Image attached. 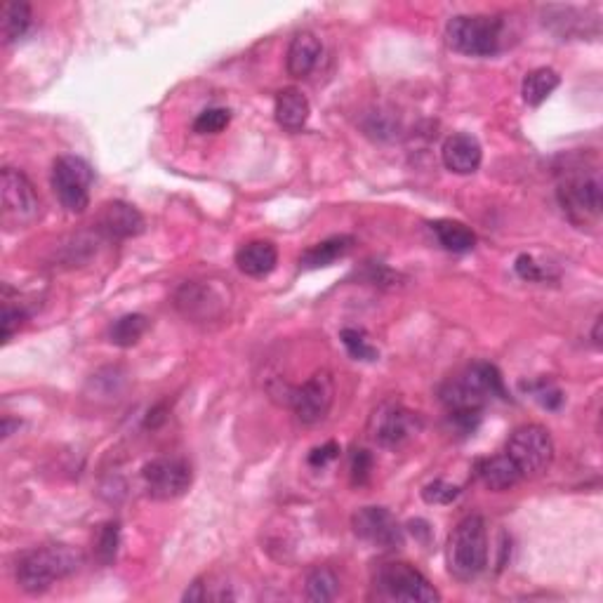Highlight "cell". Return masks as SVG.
I'll list each match as a JSON object with an SVG mask.
<instances>
[{"label": "cell", "mask_w": 603, "mask_h": 603, "mask_svg": "<svg viewBox=\"0 0 603 603\" xmlns=\"http://www.w3.org/2000/svg\"><path fill=\"white\" fill-rule=\"evenodd\" d=\"M375 585L387 599L408 603H436L441 594L424 575L406 561L382 563L375 575Z\"/></svg>", "instance_id": "obj_5"}, {"label": "cell", "mask_w": 603, "mask_h": 603, "mask_svg": "<svg viewBox=\"0 0 603 603\" xmlns=\"http://www.w3.org/2000/svg\"><path fill=\"white\" fill-rule=\"evenodd\" d=\"M516 271H519V276L526 278V281H545L547 278V271L530 255H521L519 260H516Z\"/></svg>", "instance_id": "obj_32"}, {"label": "cell", "mask_w": 603, "mask_h": 603, "mask_svg": "<svg viewBox=\"0 0 603 603\" xmlns=\"http://www.w3.org/2000/svg\"><path fill=\"white\" fill-rule=\"evenodd\" d=\"M22 323H24V311L12 309L10 304H5V309H3V340L8 342L10 337L15 335L19 328H22Z\"/></svg>", "instance_id": "obj_33"}, {"label": "cell", "mask_w": 603, "mask_h": 603, "mask_svg": "<svg viewBox=\"0 0 603 603\" xmlns=\"http://www.w3.org/2000/svg\"><path fill=\"white\" fill-rule=\"evenodd\" d=\"M368 432L382 448H401L410 436L420 432V417L401 403H382L370 417Z\"/></svg>", "instance_id": "obj_12"}, {"label": "cell", "mask_w": 603, "mask_h": 603, "mask_svg": "<svg viewBox=\"0 0 603 603\" xmlns=\"http://www.w3.org/2000/svg\"><path fill=\"white\" fill-rule=\"evenodd\" d=\"M340 337H342L344 347H347L351 359H356V361H377V359H380V351H377L373 344L366 340V333H363V330L344 328L340 333Z\"/></svg>", "instance_id": "obj_26"}, {"label": "cell", "mask_w": 603, "mask_h": 603, "mask_svg": "<svg viewBox=\"0 0 603 603\" xmlns=\"http://www.w3.org/2000/svg\"><path fill=\"white\" fill-rule=\"evenodd\" d=\"M118 545H121V528H118L116 521L104 523L102 528L97 530V540H95V554L97 559L104 563H111L116 559Z\"/></svg>", "instance_id": "obj_27"}, {"label": "cell", "mask_w": 603, "mask_h": 603, "mask_svg": "<svg viewBox=\"0 0 603 603\" xmlns=\"http://www.w3.org/2000/svg\"><path fill=\"white\" fill-rule=\"evenodd\" d=\"M443 165L455 175H472L481 168L483 151L479 139L467 135V132H457V135L448 137L446 144L441 149Z\"/></svg>", "instance_id": "obj_14"}, {"label": "cell", "mask_w": 603, "mask_h": 603, "mask_svg": "<svg viewBox=\"0 0 603 603\" xmlns=\"http://www.w3.org/2000/svg\"><path fill=\"white\" fill-rule=\"evenodd\" d=\"M276 121L281 128H286L290 132H297L302 130L304 125H307L309 121V114H311V106H309V99L302 95L300 90L297 88H286L281 90L276 95Z\"/></svg>", "instance_id": "obj_18"}, {"label": "cell", "mask_w": 603, "mask_h": 603, "mask_svg": "<svg viewBox=\"0 0 603 603\" xmlns=\"http://www.w3.org/2000/svg\"><path fill=\"white\" fill-rule=\"evenodd\" d=\"M505 24L490 15H457L446 26L448 45L467 57H493L502 48Z\"/></svg>", "instance_id": "obj_4"}, {"label": "cell", "mask_w": 603, "mask_h": 603, "mask_svg": "<svg viewBox=\"0 0 603 603\" xmlns=\"http://www.w3.org/2000/svg\"><path fill=\"white\" fill-rule=\"evenodd\" d=\"M490 399H507L500 370L476 361L441 387V401L450 415H481Z\"/></svg>", "instance_id": "obj_1"}, {"label": "cell", "mask_w": 603, "mask_h": 603, "mask_svg": "<svg viewBox=\"0 0 603 603\" xmlns=\"http://www.w3.org/2000/svg\"><path fill=\"white\" fill-rule=\"evenodd\" d=\"M351 245H354V238L351 236H333L328 238V241L311 245L309 250H304L300 255V267L304 269L330 267L335 260H340V257L349 253Z\"/></svg>", "instance_id": "obj_20"}, {"label": "cell", "mask_w": 603, "mask_h": 603, "mask_svg": "<svg viewBox=\"0 0 603 603\" xmlns=\"http://www.w3.org/2000/svg\"><path fill=\"white\" fill-rule=\"evenodd\" d=\"M528 389L535 394V399H538L542 406L549 408V410H556L563 403V396H561L559 389L554 387V384L538 382V384H530Z\"/></svg>", "instance_id": "obj_31"}, {"label": "cell", "mask_w": 603, "mask_h": 603, "mask_svg": "<svg viewBox=\"0 0 603 603\" xmlns=\"http://www.w3.org/2000/svg\"><path fill=\"white\" fill-rule=\"evenodd\" d=\"M278 250L271 241H250L238 248L236 253V267L243 271L245 276L262 278L271 274L276 269Z\"/></svg>", "instance_id": "obj_17"}, {"label": "cell", "mask_w": 603, "mask_h": 603, "mask_svg": "<svg viewBox=\"0 0 603 603\" xmlns=\"http://www.w3.org/2000/svg\"><path fill=\"white\" fill-rule=\"evenodd\" d=\"M507 457L519 467L521 476H538L547 472V467L554 460L552 434L540 424H523L509 436Z\"/></svg>", "instance_id": "obj_6"}, {"label": "cell", "mask_w": 603, "mask_h": 603, "mask_svg": "<svg viewBox=\"0 0 603 603\" xmlns=\"http://www.w3.org/2000/svg\"><path fill=\"white\" fill-rule=\"evenodd\" d=\"M99 229L109 238H132L144 231L142 212L123 201L106 203L99 215Z\"/></svg>", "instance_id": "obj_15"}, {"label": "cell", "mask_w": 603, "mask_h": 603, "mask_svg": "<svg viewBox=\"0 0 603 603\" xmlns=\"http://www.w3.org/2000/svg\"><path fill=\"white\" fill-rule=\"evenodd\" d=\"M340 592V580L326 566H318L307 575V596L311 601H333Z\"/></svg>", "instance_id": "obj_25"}, {"label": "cell", "mask_w": 603, "mask_h": 603, "mask_svg": "<svg viewBox=\"0 0 603 603\" xmlns=\"http://www.w3.org/2000/svg\"><path fill=\"white\" fill-rule=\"evenodd\" d=\"M0 201L3 220L12 227H29L41 215V198L24 172L5 168L0 175Z\"/></svg>", "instance_id": "obj_8"}, {"label": "cell", "mask_w": 603, "mask_h": 603, "mask_svg": "<svg viewBox=\"0 0 603 603\" xmlns=\"http://www.w3.org/2000/svg\"><path fill=\"white\" fill-rule=\"evenodd\" d=\"M142 479L154 500H175L187 493L194 481V472H191L189 462L180 457H156L144 465Z\"/></svg>", "instance_id": "obj_9"}, {"label": "cell", "mask_w": 603, "mask_h": 603, "mask_svg": "<svg viewBox=\"0 0 603 603\" xmlns=\"http://www.w3.org/2000/svg\"><path fill=\"white\" fill-rule=\"evenodd\" d=\"M351 528L368 545L380 549H399L403 545V528L396 516L384 507H363L351 516Z\"/></svg>", "instance_id": "obj_13"}, {"label": "cell", "mask_w": 603, "mask_h": 603, "mask_svg": "<svg viewBox=\"0 0 603 603\" xmlns=\"http://www.w3.org/2000/svg\"><path fill=\"white\" fill-rule=\"evenodd\" d=\"M83 554L69 545H48L26 552L17 561V582L24 592L43 594L55 582L81 571Z\"/></svg>", "instance_id": "obj_2"}, {"label": "cell", "mask_w": 603, "mask_h": 603, "mask_svg": "<svg viewBox=\"0 0 603 603\" xmlns=\"http://www.w3.org/2000/svg\"><path fill=\"white\" fill-rule=\"evenodd\" d=\"M340 455V446H337V443H326V446H321V448H314L309 453V465L311 467H326L330 460H335V457Z\"/></svg>", "instance_id": "obj_34"}, {"label": "cell", "mask_w": 603, "mask_h": 603, "mask_svg": "<svg viewBox=\"0 0 603 603\" xmlns=\"http://www.w3.org/2000/svg\"><path fill=\"white\" fill-rule=\"evenodd\" d=\"M149 330V318L142 314H128L114 321V326L109 328V342L116 347H132L142 340V335Z\"/></svg>", "instance_id": "obj_24"}, {"label": "cell", "mask_w": 603, "mask_h": 603, "mask_svg": "<svg viewBox=\"0 0 603 603\" xmlns=\"http://www.w3.org/2000/svg\"><path fill=\"white\" fill-rule=\"evenodd\" d=\"M229 123H231L229 109H205L194 121V132H198V135H217V132H222Z\"/></svg>", "instance_id": "obj_28"}, {"label": "cell", "mask_w": 603, "mask_h": 603, "mask_svg": "<svg viewBox=\"0 0 603 603\" xmlns=\"http://www.w3.org/2000/svg\"><path fill=\"white\" fill-rule=\"evenodd\" d=\"M95 175L88 161L78 156H59L52 165V189L66 210L81 215L90 205V187Z\"/></svg>", "instance_id": "obj_7"}, {"label": "cell", "mask_w": 603, "mask_h": 603, "mask_svg": "<svg viewBox=\"0 0 603 603\" xmlns=\"http://www.w3.org/2000/svg\"><path fill=\"white\" fill-rule=\"evenodd\" d=\"M559 198L563 210L571 215L573 222L599 220L601 215V180L599 175L585 172H568L559 184Z\"/></svg>", "instance_id": "obj_10"}, {"label": "cell", "mask_w": 603, "mask_h": 603, "mask_svg": "<svg viewBox=\"0 0 603 603\" xmlns=\"http://www.w3.org/2000/svg\"><path fill=\"white\" fill-rule=\"evenodd\" d=\"M335 399V382L328 370H318L309 377L302 387L290 389L288 401L293 406L297 420L302 424H316L326 420V415L333 408Z\"/></svg>", "instance_id": "obj_11"}, {"label": "cell", "mask_w": 603, "mask_h": 603, "mask_svg": "<svg viewBox=\"0 0 603 603\" xmlns=\"http://www.w3.org/2000/svg\"><path fill=\"white\" fill-rule=\"evenodd\" d=\"M432 231L450 253H469L476 245L474 231L457 220H436L432 222Z\"/></svg>", "instance_id": "obj_23"}, {"label": "cell", "mask_w": 603, "mask_h": 603, "mask_svg": "<svg viewBox=\"0 0 603 603\" xmlns=\"http://www.w3.org/2000/svg\"><path fill=\"white\" fill-rule=\"evenodd\" d=\"M457 495H460V488L441 479L429 483V486H424L422 490V498L424 502H429V505H450V502L457 500Z\"/></svg>", "instance_id": "obj_29"}, {"label": "cell", "mask_w": 603, "mask_h": 603, "mask_svg": "<svg viewBox=\"0 0 603 603\" xmlns=\"http://www.w3.org/2000/svg\"><path fill=\"white\" fill-rule=\"evenodd\" d=\"M31 29V8L29 3L22 0H10L3 5V15H0V36L5 45L17 43Z\"/></svg>", "instance_id": "obj_21"}, {"label": "cell", "mask_w": 603, "mask_h": 603, "mask_svg": "<svg viewBox=\"0 0 603 603\" xmlns=\"http://www.w3.org/2000/svg\"><path fill=\"white\" fill-rule=\"evenodd\" d=\"M321 41L311 31H302L290 41L286 66L288 74L293 78H307L316 69L318 59H321Z\"/></svg>", "instance_id": "obj_16"}, {"label": "cell", "mask_w": 603, "mask_h": 603, "mask_svg": "<svg viewBox=\"0 0 603 603\" xmlns=\"http://www.w3.org/2000/svg\"><path fill=\"white\" fill-rule=\"evenodd\" d=\"M448 571L455 580L469 582L486 571L488 566V528L483 516H465L453 528L446 549Z\"/></svg>", "instance_id": "obj_3"}, {"label": "cell", "mask_w": 603, "mask_h": 603, "mask_svg": "<svg viewBox=\"0 0 603 603\" xmlns=\"http://www.w3.org/2000/svg\"><path fill=\"white\" fill-rule=\"evenodd\" d=\"M373 455L368 453L366 448H356L354 455H351V481L356 483V486H363L370 479V474H373Z\"/></svg>", "instance_id": "obj_30"}, {"label": "cell", "mask_w": 603, "mask_h": 603, "mask_svg": "<svg viewBox=\"0 0 603 603\" xmlns=\"http://www.w3.org/2000/svg\"><path fill=\"white\" fill-rule=\"evenodd\" d=\"M559 83H561V76L556 74L554 69H549V66L533 69L526 78H523V85H521L523 102L528 106H540L556 88H559Z\"/></svg>", "instance_id": "obj_22"}, {"label": "cell", "mask_w": 603, "mask_h": 603, "mask_svg": "<svg viewBox=\"0 0 603 603\" xmlns=\"http://www.w3.org/2000/svg\"><path fill=\"white\" fill-rule=\"evenodd\" d=\"M476 472H479V479L486 483V488L498 490V493L500 490L514 488L516 483L523 479L519 467L509 460L507 453L488 457V460H481L479 467H476Z\"/></svg>", "instance_id": "obj_19"}]
</instances>
